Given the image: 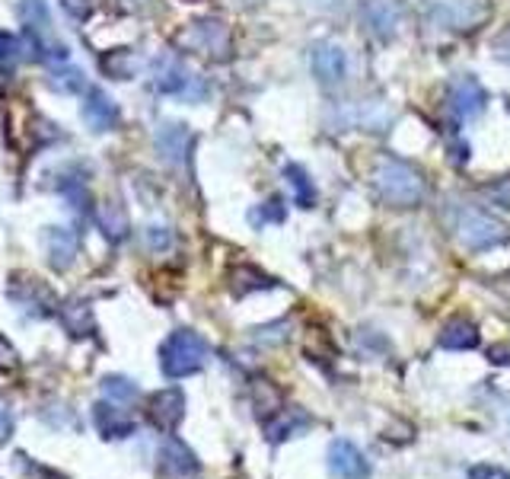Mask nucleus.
I'll return each instance as SVG.
<instances>
[{
  "label": "nucleus",
  "instance_id": "obj_1",
  "mask_svg": "<svg viewBox=\"0 0 510 479\" xmlns=\"http://www.w3.org/2000/svg\"><path fill=\"white\" fill-rule=\"evenodd\" d=\"M373 186L392 208H415L424 198V176L396 157H380L373 167Z\"/></svg>",
  "mask_w": 510,
  "mask_h": 479
},
{
  "label": "nucleus",
  "instance_id": "obj_2",
  "mask_svg": "<svg viewBox=\"0 0 510 479\" xmlns=\"http://www.w3.org/2000/svg\"><path fill=\"white\" fill-rule=\"evenodd\" d=\"M204 358H208V342L192 330H175L160 345V368L166 378H188L202 371Z\"/></svg>",
  "mask_w": 510,
  "mask_h": 479
},
{
  "label": "nucleus",
  "instance_id": "obj_3",
  "mask_svg": "<svg viewBox=\"0 0 510 479\" xmlns=\"http://www.w3.org/2000/svg\"><path fill=\"white\" fill-rule=\"evenodd\" d=\"M457 230H459L463 246H469V250H476V253L510 244V224H504L501 217L488 215V211H478V208L459 211Z\"/></svg>",
  "mask_w": 510,
  "mask_h": 479
},
{
  "label": "nucleus",
  "instance_id": "obj_4",
  "mask_svg": "<svg viewBox=\"0 0 510 479\" xmlns=\"http://www.w3.org/2000/svg\"><path fill=\"white\" fill-rule=\"evenodd\" d=\"M309 68L323 87H338L348 77V54L338 42H316L309 48Z\"/></svg>",
  "mask_w": 510,
  "mask_h": 479
},
{
  "label": "nucleus",
  "instance_id": "obj_5",
  "mask_svg": "<svg viewBox=\"0 0 510 479\" xmlns=\"http://www.w3.org/2000/svg\"><path fill=\"white\" fill-rule=\"evenodd\" d=\"M402 0H364L361 20L370 29V35L390 42L396 39L399 26H402Z\"/></svg>",
  "mask_w": 510,
  "mask_h": 479
},
{
  "label": "nucleus",
  "instance_id": "obj_6",
  "mask_svg": "<svg viewBox=\"0 0 510 479\" xmlns=\"http://www.w3.org/2000/svg\"><path fill=\"white\" fill-rule=\"evenodd\" d=\"M447 102H450V112L457 115V119H478V115L485 112V106H488V93H485V87L476 77L466 74L450 83Z\"/></svg>",
  "mask_w": 510,
  "mask_h": 479
},
{
  "label": "nucleus",
  "instance_id": "obj_7",
  "mask_svg": "<svg viewBox=\"0 0 510 479\" xmlns=\"http://www.w3.org/2000/svg\"><path fill=\"white\" fill-rule=\"evenodd\" d=\"M329 470H332V476H338V479H367L370 464L351 441L338 438L329 445Z\"/></svg>",
  "mask_w": 510,
  "mask_h": 479
},
{
  "label": "nucleus",
  "instance_id": "obj_8",
  "mask_svg": "<svg viewBox=\"0 0 510 479\" xmlns=\"http://www.w3.org/2000/svg\"><path fill=\"white\" fill-rule=\"evenodd\" d=\"M485 16V7L476 0H437L434 20L450 29H472Z\"/></svg>",
  "mask_w": 510,
  "mask_h": 479
},
{
  "label": "nucleus",
  "instance_id": "obj_9",
  "mask_svg": "<svg viewBox=\"0 0 510 479\" xmlns=\"http://www.w3.org/2000/svg\"><path fill=\"white\" fill-rule=\"evenodd\" d=\"M182 416H185V397H182V390L169 387V390L154 393V399H150V422H154L156 428L173 432L182 422Z\"/></svg>",
  "mask_w": 510,
  "mask_h": 479
},
{
  "label": "nucleus",
  "instance_id": "obj_10",
  "mask_svg": "<svg viewBox=\"0 0 510 479\" xmlns=\"http://www.w3.org/2000/svg\"><path fill=\"white\" fill-rule=\"evenodd\" d=\"M83 122L93 131H109L118 122V106L112 102V96H106L102 90H90L87 102H83Z\"/></svg>",
  "mask_w": 510,
  "mask_h": 479
},
{
  "label": "nucleus",
  "instance_id": "obj_11",
  "mask_svg": "<svg viewBox=\"0 0 510 479\" xmlns=\"http://www.w3.org/2000/svg\"><path fill=\"white\" fill-rule=\"evenodd\" d=\"M188 144H192V135H188V125L182 122H166L156 131V150L163 154V160L179 167L188 154Z\"/></svg>",
  "mask_w": 510,
  "mask_h": 479
},
{
  "label": "nucleus",
  "instance_id": "obj_12",
  "mask_svg": "<svg viewBox=\"0 0 510 479\" xmlns=\"http://www.w3.org/2000/svg\"><path fill=\"white\" fill-rule=\"evenodd\" d=\"M160 466L175 479H185V476H195L198 473V457L182 445L179 438H166L160 447Z\"/></svg>",
  "mask_w": 510,
  "mask_h": 479
},
{
  "label": "nucleus",
  "instance_id": "obj_13",
  "mask_svg": "<svg viewBox=\"0 0 510 479\" xmlns=\"http://www.w3.org/2000/svg\"><path fill=\"white\" fill-rule=\"evenodd\" d=\"M45 246H48V263L54 269H68L77 256V236L68 227H48L45 230Z\"/></svg>",
  "mask_w": 510,
  "mask_h": 479
},
{
  "label": "nucleus",
  "instance_id": "obj_14",
  "mask_svg": "<svg viewBox=\"0 0 510 479\" xmlns=\"http://www.w3.org/2000/svg\"><path fill=\"white\" fill-rule=\"evenodd\" d=\"M188 42L192 45H198L202 52H214V54H223L230 48V33L227 26H223L221 20H202L192 26V33H188Z\"/></svg>",
  "mask_w": 510,
  "mask_h": 479
},
{
  "label": "nucleus",
  "instance_id": "obj_15",
  "mask_svg": "<svg viewBox=\"0 0 510 479\" xmlns=\"http://www.w3.org/2000/svg\"><path fill=\"white\" fill-rule=\"evenodd\" d=\"M188 71L182 68L179 62H175L173 54H163L160 62H156L154 68V87L160 90V93H185L188 87Z\"/></svg>",
  "mask_w": 510,
  "mask_h": 479
},
{
  "label": "nucleus",
  "instance_id": "obj_16",
  "mask_svg": "<svg viewBox=\"0 0 510 479\" xmlns=\"http://www.w3.org/2000/svg\"><path fill=\"white\" fill-rule=\"evenodd\" d=\"M307 426H309V416L303 409H281L265 422V435H269V441H284V438H294Z\"/></svg>",
  "mask_w": 510,
  "mask_h": 479
},
{
  "label": "nucleus",
  "instance_id": "obj_17",
  "mask_svg": "<svg viewBox=\"0 0 510 479\" xmlns=\"http://www.w3.org/2000/svg\"><path fill=\"white\" fill-rule=\"evenodd\" d=\"M440 345L443 349H453V351H466V349H476L478 345V326L472 320H450V323L440 330Z\"/></svg>",
  "mask_w": 510,
  "mask_h": 479
},
{
  "label": "nucleus",
  "instance_id": "obj_18",
  "mask_svg": "<svg viewBox=\"0 0 510 479\" xmlns=\"http://www.w3.org/2000/svg\"><path fill=\"white\" fill-rule=\"evenodd\" d=\"M284 179H288L290 192H294V202L300 205V208H313L316 186H313V179H309L307 169H303L300 163H288V167H284Z\"/></svg>",
  "mask_w": 510,
  "mask_h": 479
},
{
  "label": "nucleus",
  "instance_id": "obj_19",
  "mask_svg": "<svg viewBox=\"0 0 510 479\" xmlns=\"http://www.w3.org/2000/svg\"><path fill=\"white\" fill-rule=\"evenodd\" d=\"M96 426H99V432L106 435V438H128V435L135 432V422L106 403L96 406Z\"/></svg>",
  "mask_w": 510,
  "mask_h": 479
},
{
  "label": "nucleus",
  "instance_id": "obj_20",
  "mask_svg": "<svg viewBox=\"0 0 510 479\" xmlns=\"http://www.w3.org/2000/svg\"><path fill=\"white\" fill-rule=\"evenodd\" d=\"M14 297L20 301L23 307H33L39 313H48V307H54V294L48 288H42L35 278H26V282H16L14 284Z\"/></svg>",
  "mask_w": 510,
  "mask_h": 479
},
{
  "label": "nucleus",
  "instance_id": "obj_21",
  "mask_svg": "<svg viewBox=\"0 0 510 479\" xmlns=\"http://www.w3.org/2000/svg\"><path fill=\"white\" fill-rule=\"evenodd\" d=\"M99 230L106 234V240L112 244H121L128 236V215L118 202H106L99 208Z\"/></svg>",
  "mask_w": 510,
  "mask_h": 479
},
{
  "label": "nucleus",
  "instance_id": "obj_22",
  "mask_svg": "<svg viewBox=\"0 0 510 479\" xmlns=\"http://www.w3.org/2000/svg\"><path fill=\"white\" fill-rule=\"evenodd\" d=\"M230 284H233V294H249V291H262V288H275L265 272L252 269V265H236L233 275H230Z\"/></svg>",
  "mask_w": 510,
  "mask_h": 479
},
{
  "label": "nucleus",
  "instance_id": "obj_23",
  "mask_svg": "<svg viewBox=\"0 0 510 479\" xmlns=\"http://www.w3.org/2000/svg\"><path fill=\"white\" fill-rule=\"evenodd\" d=\"M137 68H141L137 54L125 52V48H118V52H109L106 58H102V71H106L109 77H115V81H128V77H135Z\"/></svg>",
  "mask_w": 510,
  "mask_h": 479
},
{
  "label": "nucleus",
  "instance_id": "obj_24",
  "mask_svg": "<svg viewBox=\"0 0 510 479\" xmlns=\"http://www.w3.org/2000/svg\"><path fill=\"white\" fill-rule=\"evenodd\" d=\"M48 87L54 90V93H80L83 87H87V77H83L80 68H58L48 74Z\"/></svg>",
  "mask_w": 510,
  "mask_h": 479
},
{
  "label": "nucleus",
  "instance_id": "obj_25",
  "mask_svg": "<svg viewBox=\"0 0 510 479\" xmlns=\"http://www.w3.org/2000/svg\"><path fill=\"white\" fill-rule=\"evenodd\" d=\"M102 393H106V399H112V403H135L141 390H137L135 380L109 374V378H102Z\"/></svg>",
  "mask_w": 510,
  "mask_h": 479
},
{
  "label": "nucleus",
  "instance_id": "obj_26",
  "mask_svg": "<svg viewBox=\"0 0 510 479\" xmlns=\"http://www.w3.org/2000/svg\"><path fill=\"white\" fill-rule=\"evenodd\" d=\"M61 323L68 326L71 336H90L93 332V317H90V307L71 304L61 311Z\"/></svg>",
  "mask_w": 510,
  "mask_h": 479
},
{
  "label": "nucleus",
  "instance_id": "obj_27",
  "mask_svg": "<svg viewBox=\"0 0 510 479\" xmlns=\"http://www.w3.org/2000/svg\"><path fill=\"white\" fill-rule=\"evenodd\" d=\"M255 406H259V416H265V422H269L275 412L284 409L281 393H278L269 380H255Z\"/></svg>",
  "mask_w": 510,
  "mask_h": 479
},
{
  "label": "nucleus",
  "instance_id": "obj_28",
  "mask_svg": "<svg viewBox=\"0 0 510 479\" xmlns=\"http://www.w3.org/2000/svg\"><path fill=\"white\" fill-rule=\"evenodd\" d=\"M249 221H252L255 227H265V224H281V221H284V205H281V198H269V202H265L262 208H255L252 215H249Z\"/></svg>",
  "mask_w": 510,
  "mask_h": 479
},
{
  "label": "nucleus",
  "instance_id": "obj_29",
  "mask_svg": "<svg viewBox=\"0 0 510 479\" xmlns=\"http://www.w3.org/2000/svg\"><path fill=\"white\" fill-rule=\"evenodd\" d=\"M20 14L26 20V26H33L35 33L48 26V16H45V0H23L20 4Z\"/></svg>",
  "mask_w": 510,
  "mask_h": 479
},
{
  "label": "nucleus",
  "instance_id": "obj_30",
  "mask_svg": "<svg viewBox=\"0 0 510 479\" xmlns=\"http://www.w3.org/2000/svg\"><path fill=\"white\" fill-rule=\"evenodd\" d=\"M169 244H173V234H169V227H163V224H150L147 227V246L150 250H169Z\"/></svg>",
  "mask_w": 510,
  "mask_h": 479
},
{
  "label": "nucleus",
  "instance_id": "obj_31",
  "mask_svg": "<svg viewBox=\"0 0 510 479\" xmlns=\"http://www.w3.org/2000/svg\"><path fill=\"white\" fill-rule=\"evenodd\" d=\"M20 52H23V48H20V39H16V35L0 33V62H4V64L16 62V54H20Z\"/></svg>",
  "mask_w": 510,
  "mask_h": 479
},
{
  "label": "nucleus",
  "instance_id": "obj_32",
  "mask_svg": "<svg viewBox=\"0 0 510 479\" xmlns=\"http://www.w3.org/2000/svg\"><path fill=\"white\" fill-rule=\"evenodd\" d=\"M16 365H20V355H16V349L7 339L0 336V371H14Z\"/></svg>",
  "mask_w": 510,
  "mask_h": 479
},
{
  "label": "nucleus",
  "instance_id": "obj_33",
  "mask_svg": "<svg viewBox=\"0 0 510 479\" xmlns=\"http://www.w3.org/2000/svg\"><path fill=\"white\" fill-rule=\"evenodd\" d=\"M61 7L68 10V16H74V20H83L90 14V0H61Z\"/></svg>",
  "mask_w": 510,
  "mask_h": 479
},
{
  "label": "nucleus",
  "instance_id": "obj_34",
  "mask_svg": "<svg viewBox=\"0 0 510 479\" xmlns=\"http://www.w3.org/2000/svg\"><path fill=\"white\" fill-rule=\"evenodd\" d=\"M14 435V412L0 403V441H7Z\"/></svg>",
  "mask_w": 510,
  "mask_h": 479
},
{
  "label": "nucleus",
  "instance_id": "obj_35",
  "mask_svg": "<svg viewBox=\"0 0 510 479\" xmlns=\"http://www.w3.org/2000/svg\"><path fill=\"white\" fill-rule=\"evenodd\" d=\"M495 48H497V58H504V62H510V29H507V33H501V35H497Z\"/></svg>",
  "mask_w": 510,
  "mask_h": 479
},
{
  "label": "nucleus",
  "instance_id": "obj_36",
  "mask_svg": "<svg viewBox=\"0 0 510 479\" xmlns=\"http://www.w3.org/2000/svg\"><path fill=\"white\" fill-rule=\"evenodd\" d=\"M491 361H497V365H510V345H495V349L488 351Z\"/></svg>",
  "mask_w": 510,
  "mask_h": 479
},
{
  "label": "nucleus",
  "instance_id": "obj_37",
  "mask_svg": "<svg viewBox=\"0 0 510 479\" xmlns=\"http://www.w3.org/2000/svg\"><path fill=\"white\" fill-rule=\"evenodd\" d=\"M307 4H316V7H329V4H335V0H307Z\"/></svg>",
  "mask_w": 510,
  "mask_h": 479
},
{
  "label": "nucleus",
  "instance_id": "obj_38",
  "mask_svg": "<svg viewBox=\"0 0 510 479\" xmlns=\"http://www.w3.org/2000/svg\"><path fill=\"white\" fill-rule=\"evenodd\" d=\"M242 4H246V7H249V4H255V0H242Z\"/></svg>",
  "mask_w": 510,
  "mask_h": 479
},
{
  "label": "nucleus",
  "instance_id": "obj_39",
  "mask_svg": "<svg viewBox=\"0 0 510 479\" xmlns=\"http://www.w3.org/2000/svg\"><path fill=\"white\" fill-rule=\"evenodd\" d=\"M507 422H510V416H507Z\"/></svg>",
  "mask_w": 510,
  "mask_h": 479
}]
</instances>
